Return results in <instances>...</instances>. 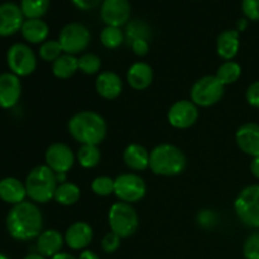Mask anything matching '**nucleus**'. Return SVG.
Returning <instances> with one entry per match:
<instances>
[{
    "label": "nucleus",
    "mask_w": 259,
    "mask_h": 259,
    "mask_svg": "<svg viewBox=\"0 0 259 259\" xmlns=\"http://www.w3.org/2000/svg\"><path fill=\"white\" fill-rule=\"evenodd\" d=\"M197 222L202 228H211L217 223V215L211 210H202L197 215Z\"/></svg>",
    "instance_id": "nucleus-39"
},
{
    "label": "nucleus",
    "mask_w": 259,
    "mask_h": 259,
    "mask_svg": "<svg viewBox=\"0 0 259 259\" xmlns=\"http://www.w3.org/2000/svg\"><path fill=\"white\" fill-rule=\"evenodd\" d=\"M19 7L27 19H42L50 9V0H22Z\"/></svg>",
    "instance_id": "nucleus-30"
},
{
    "label": "nucleus",
    "mask_w": 259,
    "mask_h": 259,
    "mask_svg": "<svg viewBox=\"0 0 259 259\" xmlns=\"http://www.w3.org/2000/svg\"><path fill=\"white\" fill-rule=\"evenodd\" d=\"M62 47L58 40H46L39 47V57L46 62H55L60 56H62Z\"/></svg>",
    "instance_id": "nucleus-32"
},
{
    "label": "nucleus",
    "mask_w": 259,
    "mask_h": 259,
    "mask_svg": "<svg viewBox=\"0 0 259 259\" xmlns=\"http://www.w3.org/2000/svg\"><path fill=\"white\" fill-rule=\"evenodd\" d=\"M68 133L80 144L99 146L108 133V125L103 116L93 110L76 113L68 120Z\"/></svg>",
    "instance_id": "nucleus-2"
},
{
    "label": "nucleus",
    "mask_w": 259,
    "mask_h": 259,
    "mask_svg": "<svg viewBox=\"0 0 259 259\" xmlns=\"http://www.w3.org/2000/svg\"><path fill=\"white\" fill-rule=\"evenodd\" d=\"M123 159L128 168L133 171H144L149 168V152L146 147L132 143L124 149Z\"/></svg>",
    "instance_id": "nucleus-23"
},
{
    "label": "nucleus",
    "mask_w": 259,
    "mask_h": 259,
    "mask_svg": "<svg viewBox=\"0 0 259 259\" xmlns=\"http://www.w3.org/2000/svg\"><path fill=\"white\" fill-rule=\"evenodd\" d=\"M0 259H10V258L7 257L5 254H3V253H0Z\"/></svg>",
    "instance_id": "nucleus-48"
},
{
    "label": "nucleus",
    "mask_w": 259,
    "mask_h": 259,
    "mask_svg": "<svg viewBox=\"0 0 259 259\" xmlns=\"http://www.w3.org/2000/svg\"><path fill=\"white\" fill-rule=\"evenodd\" d=\"M243 255L245 259H259V232L253 233L245 239Z\"/></svg>",
    "instance_id": "nucleus-35"
},
{
    "label": "nucleus",
    "mask_w": 259,
    "mask_h": 259,
    "mask_svg": "<svg viewBox=\"0 0 259 259\" xmlns=\"http://www.w3.org/2000/svg\"><path fill=\"white\" fill-rule=\"evenodd\" d=\"M27 197V189L22 181L15 177L0 180V200L10 205H18Z\"/></svg>",
    "instance_id": "nucleus-19"
},
{
    "label": "nucleus",
    "mask_w": 259,
    "mask_h": 259,
    "mask_svg": "<svg viewBox=\"0 0 259 259\" xmlns=\"http://www.w3.org/2000/svg\"><path fill=\"white\" fill-rule=\"evenodd\" d=\"M124 35H125L128 45H132L134 40L138 39L149 40V38L152 37V30L147 22L141 19H134L126 24L125 34Z\"/></svg>",
    "instance_id": "nucleus-27"
},
{
    "label": "nucleus",
    "mask_w": 259,
    "mask_h": 259,
    "mask_svg": "<svg viewBox=\"0 0 259 259\" xmlns=\"http://www.w3.org/2000/svg\"><path fill=\"white\" fill-rule=\"evenodd\" d=\"M91 40L90 30L81 23H70L61 29L58 35L62 51L67 55H77L89 47Z\"/></svg>",
    "instance_id": "nucleus-8"
},
{
    "label": "nucleus",
    "mask_w": 259,
    "mask_h": 259,
    "mask_svg": "<svg viewBox=\"0 0 259 259\" xmlns=\"http://www.w3.org/2000/svg\"><path fill=\"white\" fill-rule=\"evenodd\" d=\"M45 159L55 174H67L75 163V154L67 144L53 143L46 151Z\"/></svg>",
    "instance_id": "nucleus-12"
},
{
    "label": "nucleus",
    "mask_w": 259,
    "mask_h": 259,
    "mask_svg": "<svg viewBox=\"0 0 259 259\" xmlns=\"http://www.w3.org/2000/svg\"><path fill=\"white\" fill-rule=\"evenodd\" d=\"M63 244H65V237L55 229L45 230L37 238L38 253L46 258H52L53 255L61 253Z\"/></svg>",
    "instance_id": "nucleus-20"
},
{
    "label": "nucleus",
    "mask_w": 259,
    "mask_h": 259,
    "mask_svg": "<svg viewBox=\"0 0 259 259\" xmlns=\"http://www.w3.org/2000/svg\"><path fill=\"white\" fill-rule=\"evenodd\" d=\"M108 218L111 232L120 238L131 237L138 229V214L128 202L119 201L111 205Z\"/></svg>",
    "instance_id": "nucleus-6"
},
{
    "label": "nucleus",
    "mask_w": 259,
    "mask_h": 259,
    "mask_svg": "<svg viewBox=\"0 0 259 259\" xmlns=\"http://www.w3.org/2000/svg\"><path fill=\"white\" fill-rule=\"evenodd\" d=\"M167 119L174 128L187 129L199 119V109L191 100H179L169 108Z\"/></svg>",
    "instance_id": "nucleus-13"
},
{
    "label": "nucleus",
    "mask_w": 259,
    "mask_h": 259,
    "mask_svg": "<svg viewBox=\"0 0 259 259\" xmlns=\"http://www.w3.org/2000/svg\"><path fill=\"white\" fill-rule=\"evenodd\" d=\"M24 15L19 5L8 2L0 4V37H10L22 29Z\"/></svg>",
    "instance_id": "nucleus-14"
},
{
    "label": "nucleus",
    "mask_w": 259,
    "mask_h": 259,
    "mask_svg": "<svg viewBox=\"0 0 259 259\" xmlns=\"http://www.w3.org/2000/svg\"><path fill=\"white\" fill-rule=\"evenodd\" d=\"M131 10L129 0H104L100 5V17L109 27L120 28L129 23Z\"/></svg>",
    "instance_id": "nucleus-11"
},
{
    "label": "nucleus",
    "mask_w": 259,
    "mask_h": 259,
    "mask_svg": "<svg viewBox=\"0 0 259 259\" xmlns=\"http://www.w3.org/2000/svg\"><path fill=\"white\" fill-rule=\"evenodd\" d=\"M131 47H132V51H133L137 56H139V57H143V56H146L147 53L149 52L148 40H144V39L134 40V42L131 45Z\"/></svg>",
    "instance_id": "nucleus-41"
},
{
    "label": "nucleus",
    "mask_w": 259,
    "mask_h": 259,
    "mask_svg": "<svg viewBox=\"0 0 259 259\" xmlns=\"http://www.w3.org/2000/svg\"><path fill=\"white\" fill-rule=\"evenodd\" d=\"M77 259H100V257L95 252H93V250L85 249L80 253Z\"/></svg>",
    "instance_id": "nucleus-43"
},
{
    "label": "nucleus",
    "mask_w": 259,
    "mask_h": 259,
    "mask_svg": "<svg viewBox=\"0 0 259 259\" xmlns=\"http://www.w3.org/2000/svg\"><path fill=\"white\" fill-rule=\"evenodd\" d=\"M242 10L249 20H259V0H243Z\"/></svg>",
    "instance_id": "nucleus-37"
},
{
    "label": "nucleus",
    "mask_w": 259,
    "mask_h": 259,
    "mask_svg": "<svg viewBox=\"0 0 259 259\" xmlns=\"http://www.w3.org/2000/svg\"><path fill=\"white\" fill-rule=\"evenodd\" d=\"M235 142L242 152L248 156L259 157V124H243L235 134Z\"/></svg>",
    "instance_id": "nucleus-16"
},
{
    "label": "nucleus",
    "mask_w": 259,
    "mask_h": 259,
    "mask_svg": "<svg viewBox=\"0 0 259 259\" xmlns=\"http://www.w3.org/2000/svg\"><path fill=\"white\" fill-rule=\"evenodd\" d=\"M126 81L134 90H146L153 81V70L146 62H136L126 72Z\"/></svg>",
    "instance_id": "nucleus-21"
},
{
    "label": "nucleus",
    "mask_w": 259,
    "mask_h": 259,
    "mask_svg": "<svg viewBox=\"0 0 259 259\" xmlns=\"http://www.w3.org/2000/svg\"><path fill=\"white\" fill-rule=\"evenodd\" d=\"M240 39L237 29H228L220 33L217 39V52L223 60L233 61L239 51Z\"/></svg>",
    "instance_id": "nucleus-22"
},
{
    "label": "nucleus",
    "mask_w": 259,
    "mask_h": 259,
    "mask_svg": "<svg viewBox=\"0 0 259 259\" xmlns=\"http://www.w3.org/2000/svg\"><path fill=\"white\" fill-rule=\"evenodd\" d=\"M22 95V82L12 72L0 75V108L12 109L19 101Z\"/></svg>",
    "instance_id": "nucleus-15"
},
{
    "label": "nucleus",
    "mask_w": 259,
    "mask_h": 259,
    "mask_svg": "<svg viewBox=\"0 0 259 259\" xmlns=\"http://www.w3.org/2000/svg\"><path fill=\"white\" fill-rule=\"evenodd\" d=\"M71 2L80 10H93L103 4L104 0H71Z\"/></svg>",
    "instance_id": "nucleus-40"
},
{
    "label": "nucleus",
    "mask_w": 259,
    "mask_h": 259,
    "mask_svg": "<svg viewBox=\"0 0 259 259\" xmlns=\"http://www.w3.org/2000/svg\"><path fill=\"white\" fill-rule=\"evenodd\" d=\"M7 229L13 239L20 242L38 238L43 229V215L39 207L30 201L14 205L7 217Z\"/></svg>",
    "instance_id": "nucleus-1"
},
{
    "label": "nucleus",
    "mask_w": 259,
    "mask_h": 259,
    "mask_svg": "<svg viewBox=\"0 0 259 259\" xmlns=\"http://www.w3.org/2000/svg\"><path fill=\"white\" fill-rule=\"evenodd\" d=\"M225 86L217 78V76L207 75L199 78L192 85L190 96L191 101L201 108H209L215 105L224 96Z\"/></svg>",
    "instance_id": "nucleus-7"
},
{
    "label": "nucleus",
    "mask_w": 259,
    "mask_h": 259,
    "mask_svg": "<svg viewBox=\"0 0 259 259\" xmlns=\"http://www.w3.org/2000/svg\"><path fill=\"white\" fill-rule=\"evenodd\" d=\"M78 70V58L73 55H65L60 56L55 62L52 63V72L53 75L61 80H67L72 77Z\"/></svg>",
    "instance_id": "nucleus-25"
},
{
    "label": "nucleus",
    "mask_w": 259,
    "mask_h": 259,
    "mask_svg": "<svg viewBox=\"0 0 259 259\" xmlns=\"http://www.w3.org/2000/svg\"><path fill=\"white\" fill-rule=\"evenodd\" d=\"M248 27V20L247 18H243V19H239L237 23V30L238 32H243V30L247 29Z\"/></svg>",
    "instance_id": "nucleus-44"
},
{
    "label": "nucleus",
    "mask_w": 259,
    "mask_h": 259,
    "mask_svg": "<svg viewBox=\"0 0 259 259\" xmlns=\"http://www.w3.org/2000/svg\"><path fill=\"white\" fill-rule=\"evenodd\" d=\"M250 172L255 179L259 180V157H255L250 162Z\"/></svg>",
    "instance_id": "nucleus-42"
},
{
    "label": "nucleus",
    "mask_w": 259,
    "mask_h": 259,
    "mask_svg": "<svg viewBox=\"0 0 259 259\" xmlns=\"http://www.w3.org/2000/svg\"><path fill=\"white\" fill-rule=\"evenodd\" d=\"M215 76L224 86L232 85V83L237 82L242 76V67L235 61H225L219 66Z\"/></svg>",
    "instance_id": "nucleus-28"
},
{
    "label": "nucleus",
    "mask_w": 259,
    "mask_h": 259,
    "mask_svg": "<svg viewBox=\"0 0 259 259\" xmlns=\"http://www.w3.org/2000/svg\"><path fill=\"white\" fill-rule=\"evenodd\" d=\"M120 239L121 238L119 235H116L115 233H106L103 239H101V249L105 253H109V254L116 252L119 249V247H120Z\"/></svg>",
    "instance_id": "nucleus-36"
},
{
    "label": "nucleus",
    "mask_w": 259,
    "mask_h": 259,
    "mask_svg": "<svg viewBox=\"0 0 259 259\" xmlns=\"http://www.w3.org/2000/svg\"><path fill=\"white\" fill-rule=\"evenodd\" d=\"M91 190L98 196H109L114 194V180L108 176H99L91 182Z\"/></svg>",
    "instance_id": "nucleus-34"
},
{
    "label": "nucleus",
    "mask_w": 259,
    "mask_h": 259,
    "mask_svg": "<svg viewBox=\"0 0 259 259\" xmlns=\"http://www.w3.org/2000/svg\"><path fill=\"white\" fill-rule=\"evenodd\" d=\"M24 185L27 196L33 202L46 204L55 197L58 182L56 174L47 164H39L28 174Z\"/></svg>",
    "instance_id": "nucleus-4"
},
{
    "label": "nucleus",
    "mask_w": 259,
    "mask_h": 259,
    "mask_svg": "<svg viewBox=\"0 0 259 259\" xmlns=\"http://www.w3.org/2000/svg\"><path fill=\"white\" fill-rule=\"evenodd\" d=\"M186 156L179 147L162 143L149 152V168L158 176H177L186 168Z\"/></svg>",
    "instance_id": "nucleus-3"
},
{
    "label": "nucleus",
    "mask_w": 259,
    "mask_h": 259,
    "mask_svg": "<svg viewBox=\"0 0 259 259\" xmlns=\"http://www.w3.org/2000/svg\"><path fill=\"white\" fill-rule=\"evenodd\" d=\"M66 175L67 174H56V179H57L58 185L66 182Z\"/></svg>",
    "instance_id": "nucleus-47"
},
{
    "label": "nucleus",
    "mask_w": 259,
    "mask_h": 259,
    "mask_svg": "<svg viewBox=\"0 0 259 259\" xmlns=\"http://www.w3.org/2000/svg\"><path fill=\"white\" fill-rule=\"evenodd\" d=\"M77 161L83 168H94L100 163L101 153L98 146H93V144H81L78 148Z\"/></svg>",
    "instance_id": "nucleus-29"
},
{
    "label": "nucleus",
    "mask_w": 259,
    "mask_h": 259,
    "mask_svg": "<svg viewBox=\"0 0 259 259\" xmlns=\"http://www.w3.org/2000/svg\"><path fill=\"white\" fill-rule=\"evenodd\" d=\"M125 39V35L121 32L120 28L118 27H109L106 25L100 33V40L104 47L108 50H115Z\"/></svg>",
    "instance_id": "nucleus-31"
},
{
    "label": "nucleus",
    "mask_w": 259,
    "mask_h": 259,
    "mask_svg": "<svg viewBox=\"0 0 259 259\" xmlns=\"http://www.w3.org/2000/svg\"><path fill=\"white\" fill-rule=\"evenodd\" d=\"M23 38L27 42L33 43V45H39L47 40L48 34H50V28L47 23L42 19H25L22 25Z\"/></svg>",
    "instance_id": "nucleus-24"
},
{
    "label": "nucleus",
    "mask_w": 259,
    "mask_h": 259,
    "mask_svg": "<svg viewBox=\"0 0 259 259\" xmlns=\"http://www.w3.org/2000/svg\"><path fill=\"white\" fill-rule=\"evenodd\" d=\"M94 238V230L86 222H76L67 228L65 243L73 250H81L88 247Z\"/></svg>",
    "instance_id": "nucleus-17"
},
{
    "label": "nucleus",
    "mask_w": 259,
    "mask_h": 259,
    "mask_svg": "<svg viewBox=\"0 0 259 259\" xmlns=\"http://www.w3.org/2000/svg\"><path fill=\"white\" fill-rule=\"evenodd\" d=\"M51 259H76V258L73 257V255L68 254V253H63V252H61V253H58V254L53 255V257L51 258Z\"/></svg>",
    "instance_id": "nucleus-45"
},
{
    "label": "nucleus",
    "mask_w": 259,
    "mask_h": 259,
    "mask_svg": "<svg viewBox=\"0 0 259 259\" xmlns=\"http://www.w3.org/2000/svg\"><path fill=\"white\" fill-rule=\"evenodd\" d=\"M7 62L10 72L18 77L29 76L37 68V57L29 46L24 43H14L8 50Z\"/></svg>",
    "instance_id": "nucleus-9"
},
{
    "label": "nucleus",
    "mask_w": 259,
    "mask_h": 259,
    "mask_svg": "<svg viewBox=\"0 0 259 259\" xmlns=\"http://www.w3.org/2000/svg\"><path fill=\"white\" fill-rule=\"evenodd\" d=\"M80 196L81 190L77 185L72 184V182H63L57 186L53 199L60 205L71 206L80 200Z\"/></svg>",
    "instance_id": "nucleus-26"
},
{
    "label": "nucleus",
    "mask_w": 259,
    "mask_h": 259,
    "mask_svg": "<svg viewBox=\"0 0 259 259\" xmlns=\"http://www.w3.org/2000/svg\"><path fill=\"white\" fill-rule=\"evenodd\" d=\"M95 89L101 98L106 100H115L123 91V81L113 71H104L96 77Z\"/></svg>",
    "instance_id": "nucleus-18"
},
{
    "label": "nucleus",
    "mask_w": 259,
    "mask_h": 259,
    "mask_svg": "<svg viewBox=\"0 0 259 259\" xmlns=\"http://www.w3.org/2000/svg\"><path fill=\"white\" fill-rule=\"evenodd\" d=\"M245 99L250 106L259 109V81H255L248 86Z\"/></svg>",
    "instance_id": "nucleus-38"
},
{
    "label": "nucleus",
    "mask_w": 259,
    "mask_h": 259,
    "mask_svg": "<svg viewBox=\"0 0 259 259\" xmlns=\"http://www.w3.org/2000/svg\"><path fill=\"white\" fill-rule=\"evenodd\" d=\"M23 259H46V257L40 255L39 253H32V254H28L27 257H24Z\"/></svg>",
    "instance_id": "nucleus-46"
},
{
    "label": "nucleus",
    "mask_w": 259,
    "mask_h": 259,
    "mask_svg": "<svg viewBox=\"0 0 259 259\" xmlns=\"http://www.w3.org/2000/svg\"><path fill=\"white\" fill-rule=\"evenodd\" d=\"M101 68V60L94 53H86L78 58V70L86 75L98 73Z\"/></svg>",
    "instance_id": "nucleus-33"
},
{
    "label": "nucleus",
    "mask_w": 259,
    "mask_h": 259,
    "mask_svg": "<svg viewBox=\"0 0 259 259\" xmlns=\"http://www.w3.org/2000/svg\"><path fill=\"white\" fill-rule=\"evenodd\" d=\"M238 219L248 228L259 229V185L244 187L234 201Z\"/></svg>",
    "instance_id": "nucleus-5"
},
{
    "label": "nucleus",
    "mask_w": 259,
    "mask_h": 259,
    "mask_svg": "<svg viewBox=\"0 0 259 259\" xmlns=\"http://www.w3.org/2000/svg\"><path fill=\"white\" fill-rule=\"evenodd\" d=\"M146 191V182L136 174H123L114 180V194L123 202L134 204L141 201Z\"/></svg>",
    "instance_id": "nucleus-10"
}]
</instances>
